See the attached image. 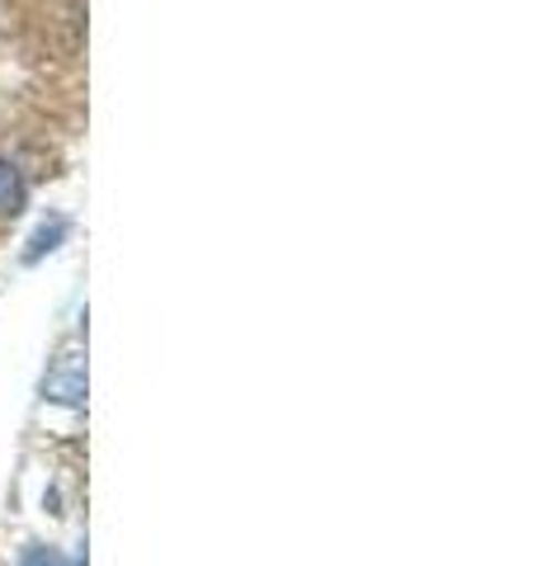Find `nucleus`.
Returning <instances> with one entry per match:
<instances>
[{"label": "nucleus", "instance_id": "obj_1", "mask_svg": "<svg viewBox=\"0 0 538 566\" xmlns=\"http://www.w3.org/2000/svg\"><path fill=\"white\" fill-rule=\"evenodd\" d=\"M24 203V185H20V175H14V166L0 161V218H14Z\"/></svg>", "mask_w": 538, "mask_h": 566}]
</instances>
